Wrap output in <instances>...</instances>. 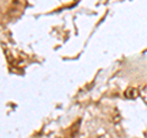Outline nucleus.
Segmentation results:
<instances>
[{
	"mask_svg": "<svg viewBox=\"0 0 147 138\" xmlns=\"http://www.w3.org/2000/svg\"><path fill=\"white\" fill-rule=\"evenodd\" d=\"M124 95H125V98H127V99H136L137 96L140 95V90L137 88H135V87H129V88L125 90Z\"/></svg>",
	"mask_w": 147,
	"mask_h": 138,
	"instance_id": "obj_1",
	"label": "nucleus"
},
{
	"mask_svg": "<svg viewBox=\"0 0 147 138\" xmlns=\"http://www.w3.org/2000/svg\"><path fill=\"white\" fill-rule=\"evenodd\" d=\"M140 96H141V99L144 100V103L147 105V84H145L140 89Z\"/></svg>",
	"mask_w": 147,
	"mask_h": 138,
	"instance_id": "obj_2",
	"label": "nucleus"
}]
</instances>
